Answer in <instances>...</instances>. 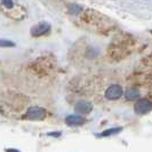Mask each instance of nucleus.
<instances>
[{
  "instance_id": "obj_1",
  "label": "nucleus",
  "mask_w": 152,
  "mask_h": 152,
  "mask_svg": "<svg viewBox=\"0 0 152 152\" xmlns=\"http://www.w3.org/2000/svg\"><path fill=\"white\" fill-rule=\"evenodd\" d=\"M46 117L45 109L39 107H30L26 113H25V118L29 120H42Z\"/></svg>"
},
{
  "instance_id": "obj_2",
  "label": "nucleus",
  "mask_w": 152,
  "mask_h": 152,
  "mask_svg": "<svg viewBox=\"0 0 152 152\" xmlns=\"http://www.w3.org/2000/svg\"><path fill=\"white\" fill-rule=\"evenodd\" d=\"M135 112L137 114H145L152 110V102L148 99H141L135 103Z\"/></svg>"
},
{
  "instance_id": "obj_3",
  "label": "nucleus",
  "mask_w": 152,
  "mask_h": 152,
  "mask_svg": "<svg viewBox=\"0 0 152 152\" xmlns=\"http://www.w3.org/2000/svg\"><path fill=\"white\" fill-rule=\"evenodd\" d=\"M122 95V88L119 85H111L105 91V97L110 101H115L120 99Z\"/></svg>"
},
{
  "instance_id": "obj_4",
  "label": "nucleus",
  "mask_w": 152,
  "mask_h": 152,
  "mask_svg": "<svg viewBox=\"0 0 152 152\" xmlns=\"http://www.w3.org/2000/svg\"><path fill=\"white\" fill-rule=\"evenodd\" d=\"M50 30V25L46 22H40L38 24H36L34 26H32L31 29V34L33 37H40L46 34L48 31Z\"/></svg>"
},
{
  "instance_id": "obj_5",
  "label": "nucleus",
  "mask_w": 152,
  "mask_h": 152,
  "mask_svg": "<svg viewBox=\"0 0 152 152\" xmlns=\"http://www.w3.org/2000/svg\"><path fill=\"white\" fill-rule=\"evenodd\" d=\"M76 112L80 114H88L93 110V105H91V102H87V101H81V102H78L75 107Z\"/></svg>"
},
{
  "instance_id": "obj_6",
  "label": "nucleus",
  "mask_w": 152,
  "mask_h": 152,
  "mask_svg": "<svg viewBox=\"0 0 152 152\" xmlns=\"http://www.w3.org/2000/svg\"><path fill=\"white\" fill-rule=\"evenodd\" d=\"M86 122V119L81 115H69L65 118V124L68 126H81Z\"/></svg>"
},
{
  "instance_id": "obj_7",
  "label": "nucleus",
  "mask_w": 152,
  "mask_h": 152,
  "mask_svg": "<svg viewBox=\"0 0 152 152\" xmlns=\"http://www.w3.org/2000/svg\"><path fill=\"white\" fill-rule=\"evenodd\" d=\"M125 96H126V99H128V101L137 99L140 97V91H137V89H135V88H129V89L126 91Z\"/></svg>"
},
{
  "instance_id": "obj_8",
  "label": "nucleus",
  "mask_w": 152,
  "mask_h": 152,
  "mask_svg": "<svg viewBox=\"0 0 152 152\" xmlns=\"http://www.w3.org/2000/svg\"><path fill=\"white\" fill-rule=\"evenodd\" d=\"M122 128H112V129H107L105 132H103L101 135L99 136L101 137H105V136H110V135H113V134H118L119 132H121Z\"/></svg>"
},
{
  "instance_id": "obj_9",
  "label": "nucleus",
  "mask_w": 152,
  "mask_h": 152,
  "mask_svg": "<svg viewBox=\"0 0 152 152\" xmlns=\"http://www.w3.org/2000/svg\"><path fill=\"white\" fill-rule=\"evenodd\" d=\"M0 47H15V42L6 39H0Z\"/></svg>"
},
{
  "instance_id": "obj_10",
  "label": "nucleus",
  "mask_w": 152,
  "mask_h": 152,
  "mask_svg": "<svg viewBox=\"0 0 152 152\" xmlns=\"http://www.w3.org/2000/svg\"><path fill=\"white\" fill-rule=\"evenodd\" d=\"M2 1V4H4V6L7 8H12L14 6V4H13V1L12 0H1Z\"/></svg>"
},
{
  "instance_id": "obj_11",
  "label": "nucleus",
  "mask_w": 152,
  "mask_h": 152,
  "mask_svg": "<svg viewBox=\"0 0 152 152\" xmlns=\"http://www.w3.org/2000/svg\"><path fill=\"white\" fill-rule=\"evenodd\" d=\"M79 12H81V8L79 7V6H77V5H73V6H71V13H73V14H77V13H79Z\"/></svg>"
},
{
  "instance_id": "obj_12",
  "label": "nucleus",
  "mask_w": 152,
  "mask_h": 152,
  "mask_svg": "<svg viewBox=\"0 0 152 152\" xmlns=\"http://www.w3.org/2000/svg\"><path fill=\"white\" fill-rule=\"evenodd\" d=\"M6 152H20V151H17V150H14V149H7V150H6Z\"/></svg>"
},
{
  "instance_id": "obj_13",
  "label": "nucleus",
  "mask_w": 152,
  "mask_h": 152,
  "mask_svg": "<svg viewBox=\"0 0 152 152\" xmlns=\"http://www.w3.org/2000/svg\"><path fill=\"white\" fill-rule=\"evenodd\" d=\"M151 32H152V31H151Z\"/></svg>"
}]
</instances>
